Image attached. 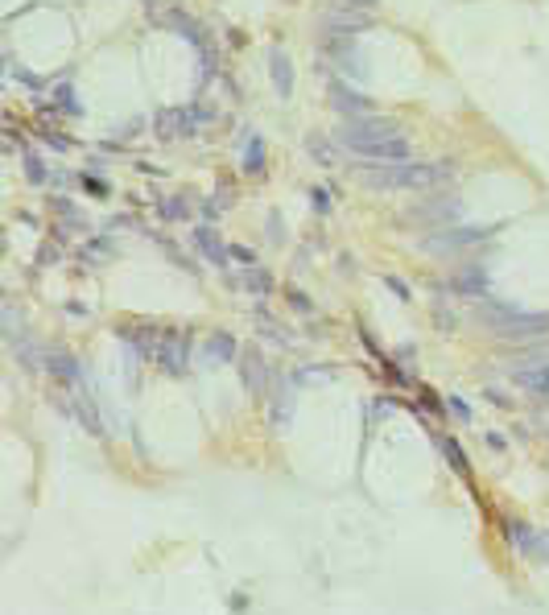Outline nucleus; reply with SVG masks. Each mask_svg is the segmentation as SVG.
Masks as SVG:
<instances>
[{
    "label": "nucleus",
    "mask_w": 549,
    "mask_h": 615,
    "mask_svg": "<svg viewBox=\"0 0 549 615\" xmlns=\"http://www.w3.org/2000/svg\"><path fill=\"white\" fill-rule=\"evenodd\" d=\"M268 74H273V87H277V95H281V99H289V95H293V67H289V58L281 54V50H273V54H268Z\"/></svg>",
    "instance_id": "nucleus-15"
},
{
    "label": "nucleus",
    "mask_w": 549,
    "mask_h": 615,
    "mask_svg": "<svg viewBox=\"0 0 549 615\" xmlns=\"http://www.w3.org/2000/svg\"><path fill=\"white\" fill-rule=\"evenodd\" d=\"M25 178L29 182H46V166H42L38 153H25Z\"/></svg>",
    "instance_id": "nucleus-27"
},
{
    "label": "nucleus",
    "mask_w": 549,
    "mask_h": 615,
    "mask_svg": "<svg viewBox=\"0 0 549 615\" xmlns=\"http://www.w3.org/2000/svg\"><path fill=\"white\" fill-rule=\"evenodd\" d=\"M508 537H512V545H516V549H525L528 558H537V562H549V537L541 541V537H537L528 524H516V521H512V524H508Z\"/></svg>",
    "instance_id": "nucleus-11"
},
{
    "label": "nucleus",
    "mask_w": 549,
    "mask_h": 615,
    "mask_svg": "<svg viewBox=\"0 0 549 615\" xmlns=\"http://www.w3.org/2000/svg\"><path fill=\"white\" fill-rule=\"evenodd\" d=\"M232 256H236V261H244V264H252V261H256V256H252L248 248H232Z\"/></svg>",
    "instance_id": "nucleus-35"
},
{
    "label": "nucleus",
    "mask_w": 549,
    "mask_h": 615,
    "mask_svg": "<svg viewBox=\"0 0 549 615\" xmlns=\"http://www.w3.org/2000/svg\"><path fill=\"white\" fill-rule=\"evenodd\" d=\"M451 409L458 413V422H471V409H467V405L458 401V397H451Z\"/></svg>",
    "instance_id": "nucleus-33"
},
{
    "label": "nucleus",
    "mask_w": 549,
    "mask_h": 615,
    "mask_svg": "<svg viewBox=\"0 0 549 615\" xmlns=\"http://www.w3.org/2000/svg\"><path fill=\"white\" fill-rule=\"evenodd\" d=\"M256 322H261V327H264V334H268L273 343H281V347H289V334L281 331V322H273V318H268L264 310H256Z\"/></svg>",
    "instance_id": "nucleus-25"
},
{
    "label": "nucleus",
    "mask_w": 549,
    "mask_h": 615,
    "mask_svg": "<svg viewBox=\"0 0 549 615\" xmlns=\"http://www.w3.org/2000/svg\"><path fill=\"white\" fill-rule=\"evenodd\" d=\"M475 318L496 334V339H512V343L545 339V334H549V314H525V310L500 306V302H479Z\"/></svg>",
    "instance_id": "nucleus-1"
},
{
    "label": "nucleus",
    "mask_w": 549,
    "mask_h": 615,
    "mask_svg": "<svg viewBox=\"0 0 549 615\" xmlns=\"http://www.w3.org/2000/svg\"><path fill=\"white\" fill-rule=\"evenodd\" d=\"M322 25H327V33H359V29L372 25V17L359 13V9H351V13H331Z\"/></svg>",
    "instance_id": "nucleus-17"
},
{
    "label": "nucleus",
    "mask_w": 549,
    "mask_h": 615,
    "mask_svg": "<svg viewBox=\"0 0 549 615\" xmlns=\"http://www.w3.org/2000/svg\"><path fill=\"white\" fill-rule=\"evenodd\" d=\"M46 372H50V376H58L62 384H74V380H79V363H74L71 351L46 347Z\"/></svg>",
    "instance_id": "nucleus-14"
},
{
    "label": "nucleus",
    "mask_w": 549,
    "mask_h": 615,
    "mask_svg": "<svg viewBox=\"0 0 549 615\" xmlns=\"http://www.w3.org/2000/svg\"><path fill=\"white\" fill-rule=\"evenodd\" d=\"M74 413H79V422L87 426V434L103 438V422H99V409H91V397H87V393H74Z\"/></svg>",
    "instance_id": "nucleus-21"
},
{
    "label": "nucleus",
    "mask_w": 549,
    "mask_h": 615,
    "mask_svg": "<svg viewBox=\"0 0 549 615\" xmlns=\"http://www.w3.org/2000/svg\"><path fill=\"white\" fill-rule=\"evenodd\" d=\"M239 355V347H236V339L232 334H211L207 339V347H203V368H219V363H232Z\"/></svg>",
    "instance_id": "nucleus-13"
},
{
    "label": "nucleus",
    "mask_w": 549,
    "mask_h": 615,
    "mask_svg": "<svg viewBox=\"0 0 549 615\" xmlns=\"http://www.w3.org/2000/svg\"><path fill=\"white\" fill-rule=\"evenodd\" d=\"M314 207H318V211H327V207H331V198H327L322 190H314Z\"/></svg>",
    "instance_id": "nucleus-36"
},
{
    "label": "nucleus",
    "mask_w": 549,
    "mask_h": 615,
    "mask_svg": "<svg viewBox=\"0 0 549 615\" xmlns=\"http://www.w3.org/2000/svg\"><path fill=\"white\" fill-rule=\"evenodd\" d=\"M343 4H347V9H359V13H372L380 0H343Z\"/></svg>",
    "instance_id": "nucleus-32"
},
{
    "label": "nucleus",
    "mask_w": 549,
    "mask_h": 615,
    "mask_svg": "<svg viewBox=\"0 0 549 615\" xmlns=\"http://www.w3.org/2000/svg\"><path fill=\"white\" fill-rule=\"evenodd\" d=\"M289 306H293V310H302V314H310L314 302L306 298V293H302V289H289Z\"/></svg>",
    "instance_id": "nucleus-29"
},
{
    "label": "nucleus",
    "mask_w": 549,
    "mask_h": 615,
    "mask_svg": "<svg viewBox=\"0 0 549 615\" xmlns=\"http://www.w3.org/2000/svg\"><path fill=\"white\" fill-rule=\"evenodd\" d=\"M191 239H194V248L203 252V261H207V264H215V269H227V261H232V248L219 239L215 227H207V223H203V227H194Z\"/></svg>",
    "instance_id": "nucleus-8"
},
{
    "label": "nucleus",
    "mask_w": 549,
    "mask_h": 615,
    "mask_svg": "<svg viewBox=\"0 0 549 615\" xmlns=\"http://www.w3.org/2000/svg\"><path fill=\"white\" fill-rule=\"evenodd\" d=\"M451 178H454V162H409L405 166V190L446 186Z\"/></svg>",
    "instance_id": "nucleus-4"
},
{
    "label": "nucleus",
    "mask_w": 549,
    "mask_h": 615,
    "mask_svg": "<svg viewBox=\"0 0 549 615\" xmlns=\"http://www.w3.org/2000/svg\"><path fill=\"white\" fill-rule=\"evenodd\" d=\"M512 380L528 388V393H549V363H533V368H512Z\"/></svg>",
    "instance_id": "nucleus-18"
},
{
    "label": "nucleus",
    "mask_w": 549,
    "mask_h": 615,
    "mask_svg": "<svg viewBox=\"0 0 549 615\" xmlns=\"http://www.w3.org/2000/svg\"><path fill=\"white\" fill-rule=\"evenodd\" d=\"M454 215H458V207H454L451 198H434V203H421V207H413V219H421V223H430V227L446 223V219H454Z\"/></svg>",
    "instance_id": "nucleus-16"
},
{
    "label": "nucleus",
    "mask_w": 549,
    "mask_h": 615,
    "mask_svg": "<svg viewBox=\"0 0 549 615\" xmlns=\"http://www.w3.org/2000/svg\"><path fill=\"white\" fill-rule=\"evenodd\" d=\"M157 211H162V219H186V215H191V203H186V198L178 194V198H166V203H162Z\"/></svg>",
    "instance_id": "nucleus-24"
},
{
    "label": "nucleus",
    "mask_w": 549,
    "mask_h": 615,
    "mask_svg": "<svg viewBox=\"0 0 549 615\" xmlns=\"http://www.w3.org/2000/svg\"><path fill=\"white\" fill-rule=\"evenodd\" d=\"M487 236H492L487 227H446V232H438V236L426 239V248H434V252H454V248H471V244H483Z\"/></svg>",
    "instance_id": "nucleus-5"
},
{
    "label": "nucleus",
    "mask_w": 549,
    "mask_h": 615,
    "mask_svg": "<svg viewBox=\"0 0 549 615\" xmlns=\"http://www.w3.org/2000/svg\"><path fill=\"white\" fill-rule=\"evenodd\" d=\"M153 363L169 372V376H182L186 372V363H191V343L182 339V334H162L157 343H153Z\"/></svg>",
    "instance_id": "nucleus-3"
},
{
    "label": "nucleus",
    "mask_w": 549,
    "mask_h": 615,
    "mask_svg": "<svg viewBox=\"0 0 549 615\" xmlns=\"http://www.w3.org/2000/svg\"><path fill=\"white\" fill-rule=\"evenodd\" d=\"M38 261H42V264H54V261H58V248H42V252H38Z\"/></svg>",
    "instance_id": "nucleus-34"
},
{
    "label": "nucleus",
    "mask_w": 549,
    "mask_h": 615,
    "mask_svg": "<svg viewBox=\"0 0 549 615\" xmlns=\"http://www.w3.org/2000/svg\"><path fill=\"white\" fill-rule=\"evenodd\" d=\"M334 137H339V141H343L347 149H351V153H356V149H363V145H376V141H388V137H401V128H397V120L368 112V116L343 120Z\"/></svg>",
    "instance_id": "nucleus-2"
},
{
    "label": "nucleus",
    "mask_w": 549,
    "mask_h": 615,
    "mask_svg": "<svg viewBox=\"0 0 549 615\" xmlns=\"http://www.w3.org/2000/svg\"><path fill=\"white\" fill-rule=\"evenodd\" d=\"M359 162H372V166H388V162H409V141L405 137H388V141H376V145H363L356 149Z\"/></svg>",
    "instance_id": "nucleus-6"
},
{
    "label": "nucleus",
    "mask_w": 549,
    "mask_h": 615,
    "mask_svg": "<svg viewBox=\"0 0 549 615\" xmlns=\"http://www.w3.org/2000/svg\"><path fill=\"white\" fill-rule=\"evenodd\" d=\"M153 128L162 141H174V137H194V120H191V108H162L153 116Z\"/></svg>",
    "instance_id": "nucleus-7"
},
{
    "label": "nucleus",
    "mask_w": 549,
    "mask_h": 615,
    "mask_svg": "<svg viewBox=\"0 0 549 615\" xmlns=\"http://www.w3.org/2000/svg\"><path fill=\"white\" fill-rule=\"evenodd\" d=\"M232 285H244V289H252L256 298H268V293H273V277H268L264 269H256V264H248V269H244V277H236Z\"/></svg>",
    "instance_id": "nucleus-20"
},
{
    "label": "nucleus",
    "mask_w": 549,
    "mask_h": 615,
    "mask_svg": "<svg viewBox=\"0 0 549 615\" xmlns=\"http://www.w3.org/2000/svg\"><path fill=\"white\" fill-rule=\"evenodd\" d=\"M145 4H153V0H145Z\"/></svg>",
    "instance_id": "nucleus-37"
},
{
    "label": "nucleus",
    "mask_w": 549,
    "mask_h": 615,
    "mask_svg": "<svg viewBox=\"0 0 549 615\" xmlns=\"http://www.w3.org/2000/svg\"><path fill=\"white\" fill-rule=\"evenodd\" d=\"M331 103L343 112V120L368 116V112H372V99H368V95H359V91H351V87H343V83H331Z\"/></svg>",
    "instance_id": "nucleus-10"
},
{
    "label": "nucleus",
    "mask_w": 549,
    "mask_h": 615,
    "mask_svg": "<svg viewBox=\"0 0 549 615\" xmlns=\"http://www.w3.org/2000/svg\"><path fill=\"white\" fill-rule=\"evenodd\" d=\"M103 256H108V248H96V244H87V248H83V261H87V264H99Z\"/></svg>",
    "instance_id": "nucleus-30"
},
{
    "label": "nucleus",
    "mask_w": 549,
    "mask_h": 615,
    "mask_svg": "<svg viewBox=\"0 0 549 615\" xmlns=\"http://www.w3.org/2000/svg\"><path fill=\"white\" fill-rule=\"evenodd\" d=\"M487 401H492V405H500V409H512V397H504L500 388H487Z\"/></svg>",
    "instance_id": "nucleus-31"
},
{
    "label": "nucleus",
    "mask_w": 549,
    "mask_h": 615,
    "mask_svg": "<svg viewBox=\"0 0 549 615\" xmlns=\"http://www.w3.org/2000/svg\"><path fill=\"white\" fill-rule=\"evenodd\" d=\"M384 285H388V289H392L401 302H413V293H409V285L401 281V277H392V273H388V277H384Z\"/></svg>",
    "instance_id": "nucleus-28"
},
{
    "label": "nucleus",
    "mask_w": 549,
    "mask_h": 615,
    "mask_svg": "<svg viewBox=\"0 0 549 615\" xmlns=\"http://www.w3.org/2000/svg\"><path fill=\"white\" fill-rule=\"evenodd\" d=\"M306 149H310V157L318 162V166H334V162H339V153H334V149L322 141L318 132H314V137H306Z\"/></svg>",
    "instance_id": "nucleus-22"
},
{
    "label": "nucleus",
    "mask_w": 549,
    "mask_h": 615,
    "mask_svg": "<svg viewBox=\"0 0 549 615\" xmlns=\"http://www.w3.org/2000/svg\"><path fill=\"white\" fill-rule=\"evenodd\" d=\"M244 169H248V174H261V169H264V145L261 141L248 145V153H244Z\"/></svg>",
    "instance_id": "nucleus-26"
},
{
    "label": "nucleus",
    "mask_w": 549,
    "mask_h": 615,
    "mask_svg": "<svg viewBox=\"0 0 549 615\" xmlns=\"http://www.w3.org/2000/svg\"><path fill=\"white\" fill-rule=\"evenodd\" d=\"M438 446H442V454L451 458V467H454V471H458V475H467V471H471V463H467V454H463V446H454L451 438H442Z\"/></svg>",
    "instance_id": "nucleus-23"
},
{
    "label": "nucleus",
    "mask_w": 549,
    "mask_h": 615,
    "mask_svg": "<svg viewBox=\"0 0 549 615\" xmlns=\"http://www.w3.org/2000/svg\"><path fill=\"white\" fill-rule=\"evenodd\" d=\"M451 289H454V293H463V298H479V293L487 289V277H483V269H479V264H471L467 273H458V277H454Z\"/></svg>",
    "instance_id": "nucleus-19"
},
{
    "label": "nucleus",
    "mask_w": 549,
    "mask_h": 615,
    "mask_svg": "<svg viewBox=\"0 0 549 615\" xmlns=\"http://www.w3.org/2000/svg\"><path fill=\"white\" fill-rule=\"evenodd\" d=\"M239 376H244V388H248L252 397H268V368H264L261 351L239 355Z\"/></svg>",
    "instance_id": "nucleus-9"
},
{
    "label": "nucleus",
    "mask_w": 549,
    "mask_h": 615,
    "mask_svg": "<svg viewBox=\"0 0 549 615\" xmlns=\"http://www.w3.org/2000/svg\"><path fill=\"white\" fill-rule=\"evenodd\" d=\"M153 21L162 25V29H174L178 38H186V42H194V46H203V25L191 21L186 13H178V9H169V13H157Z\"/></svg>",
    "instance_id": "nucleus-12"
}]
</instances>
